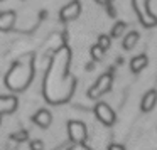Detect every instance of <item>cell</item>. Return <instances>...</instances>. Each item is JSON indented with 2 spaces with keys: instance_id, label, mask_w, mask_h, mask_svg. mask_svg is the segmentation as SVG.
<instances>
[{
  "instance_id": "4fadbf2b",
  "label": "cell",
  "mask_w": 157,
  "mask_h": 150,
  "mask_svg": "<svg viewBox=\"0 0 157 150\" xmlns=\"http://www.w3.org/2000/svg\"><path fill=\"white\" fill-rule=\"evenodd\" d=\"M90 54H91V59L93 61H101L103 56H105V49H101L98 44H95L91 47V51H90Z\"/></svg>"
},
{
  "instance_id": "e0dca14e",
  "label": "cell",
  "mask_w": 157,
  "mask_h": 150,
  "mask_svg": "<svg viewBox=\"0 0 157 150\" xmlns=\"http://www.w3.org/2000/svg\"><path fill=\"white\" fill-rule=\"evenodd\" d=\"M29 148L31 150H44V143H42V140H32L29 143Z\"/></svg>"
},
{
  "instance_id": "7402d4cb",
  "label": "cell",
  "mask_w": 157,
  "mask_h": 150,
  "mask_svg": "<svg viewBox=\"0 0 157 150\" xmlns=\"http://www.w3.org/2000/svg\"><path fill=\"white\" fill-rule=\"evenodd\" d=\"M0 125H2V116H0Z\"/></svg>"
},
{
  "instance_id": "44dd1931",
  "label": "cell",
  "mask_w": 157,
  "mask_h": 150,
  "mask_svg": "<svg viewBox=\"0 0 157 150\" xmlns=\"http://www.w3.org/2000/svg\"><path fill=\"white\" fill-rule=\"evenodd\" d=\"M86 69H88V71H91V69H93V62H90V64L86 66Z\"/></svg>"
},
{
  "instance_id": "9c48e42d",
  "label": "cell",
  "mask_w": 157,
  "mask_h": 150,
  "mask_svg": "<svg viewBox=\"0 0 157 150\" xmlns=\"http://www.w3.org/2000/svg\"><path fill=\"white\" fill-rule=\"evenodd\" d=\"M15 19H17V15H15L14 10L0 12V31L2 32L10 31V29L14 27V24H15Z\"/></svg>"
},
{
  "instance_id": "7a4b0ae2",
  "label": "cell",
  "mask_w": 157,
  "mask_h": 150,
  "mask_svg": "<svg viewBox=\"0 0 157 150\" xmlns=\"http://www.w3.org/2000/svg\"><path fill=\"white\" fill-rule=\"evenodd\" d=\"M132 5H133V10H135L139 21L142 22V25L154 27L157 24V17L150 12L149 0H132Z\"/></svg>"
},
{
  "instance_id": "5bb4252c",
  "label": "cell",
  "mask_w": 157,
  "mask_h": 150,
  "mask_svg": "<svg viewBox=\"0 0 157 150\" xmlns=\"http://www.w3.org/2000/svg\"><path fill=\"white\" fill-rule=\"evenodd\" d=\"M10 140H14V142L17 143H22L25 142V140H29V132L27 130H21V132H15L10 135Z\"/></svg>"
},
{
  "instance_id": "7c38bea8",
  "label": "cell",
  "mask_w": 157,
  "mask_h": 150,
  "mask_svg": "<svg viewBox=\"0 0 157 150\" xmlns=\"http://www.w3.org/2000/svg\"><path fill=\"white\" fill-rule=\"evenodd\" d=\"M139 32H135V31H132V32H128V34L123 37V41H122V47L125 49V51H130V49H133L135 47V44H137V41H139Z\"/></svg>"
},
{
  "instance_id": "6da1fadb",
  "label": "cell",
  "mask_w": 157,
  "mask_h": 150,
  "mask_svg": "<svg viewBox=\"0 0 157 150\" xmlns=\"http://www.w3.org/2000/svg\"><path fill=\"white\" fill-rule=\"evenodd\" d=\"M32 74H34V71H32L31 59L27 62V59L24 58L12 66V69L9 71L7 78H5V83H7V86L12 91H22V89H25L29 86Z\"/></svg>"
},
{
  "instance_id": "2e32d148",
  "label": "cell",
  "mask_w": 157,
  "mask_h": 150,
  "mask_svg": "<svg viewBox=\"0 0 157 150\" xmlns=\"http://www.w3.org/2000/svg\"><path fill=\"white\" fill-rule=\"evenodd\" d=\"M123 31H125V24H123V22H117V24L113 25L112 37H122Z\"/></svg>"
},
{
  "instance_id": "5b68a950",
  "label": "cell",
  "mask_w": 157,
  "mask_h": 150,
  "mask_svg": "<svg viewBox=\"0 0 157 150\" xmlns=\"http://www.w3.org/2000/svg\"><path fill=\"white\" fill-rule=\"evenodd\" d=\"M95 116L98 118V122H101L103 125H106V126H112L117 120L115 111L103 101H100L95 105Z\"/></svg>"
},
{
  "instance_id": "8992f818",
  "label": "cell",
  "mask_w": 157,
  "mask_h": 150,
  "mask_svg": "<svg viewBox=\"0 0 157 150\" xmlns=\"http://www.w3.org/2000/svg\"><path fill=\"white\" fill-rule=\"evenodd\" d=\"M59 14H61L59 17H61L63 22H71L75 19H78L79 14H81V4H79V0H71L68 5H64L61 9Z\"/></svg>"
},
{
  "instance_id": "3957f363",
  "label": "cell",
  "mask_w": 157,
  "mask_h": 150,
  "mask_svg": "<svg viewBox=\"0 0 157 150\" xmlns=\"http://www.w3.org/2000/svg\"><path fill=\"white\" fill-rule=\"evenodd\" d=\"M112 83H113V76L110 74V73H105V74H101L98 79H96V83L90 88L88 91V96L90 98H100V96H103L105 93H108L110 89H112Z\"/></svg>"
},
{
  "instance_id": "9a60e30c",
  "label": "cell",
  "mask_w": 157,
  "mask_h": 150,
  "mask_svg": "<svg viewBox=\"0 0 157 150\" xmlns=\"http://www.w3.org/2000/svg\"><path fill=\"white\" fill-rule=\"evenodd\" d=\"M96 44H98L101 49H105V51H106V49L110 47V44H112V37H110V36L101 34V36L98 37V42H96Z\"/></svg>"
},
{
  "instance_id": "ba28073f",
  "label": "cell",
  "mask_w": 157,
  "mask_h": 150,
  "mask_svg": "<svg viewBox=\"0 0 157 150\" xmlns=\"http://www.w3.org/2000/svg\"><path fill=\"white\" fill-rule=\"evenodd\" d=\"M155 105H157V91L155 89H150V91H147L144 95L142 101H140V110L144 113H149L155 108Z\"/></svg>"
},
{
  "instance_id": "277c9868",
  "label": "cell",
  "mask_w": 157,
  "mask_h": 150,
  "mask_svg": "<svg viewBox=\"0 0 157 150\" xmlns=\"http://www.w3.org/2000/svg\"><path fill=\"white\" fill-rule=\"evenodd\" d=\"M68 135L73 143H85L88 138L86 125L83 122H78V120H71L68 123Z\"/></svg>"
},
{
  "instance_id": "8fae6325",
  "label": "cell",
  "mask_w": 157,
  "mask_h": 150,
  "mask_svg": "<svg viewBox=\"0 0 157 150\" xmlns=\"http://www.w3.org/2000/svg\"><path fill=\"white\" fill-rule=\"evenodd\" d=\"M147 64H149V58L145 54H137L130 61V69H132V73H140L142 69L147 68Z\"/></svg>"
},
{
  "instance_id": "52a82bcc",
  "label": "cell",
  "mask_w": 157,
  "mask_h": 150,
  "mask_svg": "<svg viewBox=\"0 0 157 150\" xmlns=\"http://www.w3.org/2000/svg\"><path fill=\"white\" fill-rule=\"evenodd\" d=\"M17 96L15 95H2L0 96V116L10 115L17 110Z\"/></svg>"
},
{
  "instance_id": "ffe728a7",
  "label": "cell",
  "mask_w": 157,
  "mask_h": 150,
  "mask_svg": "<svg viewBox=\"0 0 157 150\" xmlns=\"http://www.w3.org/2000/svg\"><path fill=\"white\" fill-rule=\"evenodd\" d=\"M96 4H100V5H108L110 0H96Z\"/></svg>"
},
{
  "instance_id": "ac0fdd59",
  "label": "cell",
  "mask_w": 157,
  "mask_h": 150,
  "mask_svg": "<svg viewBox=\"0 0 157 150\" xmlns=\"http://www.w3.org/2000/svg\"><path fill=\"white\" fill-rule=\"evenodd\" d=\"M68 150H91L90 147H86L85 143H75L73 147H69Z\"/></svg>"
},
{
  "instance_id": "d6986e66",
  "label": "cell",
  "mask_w": 157,
  "mask_h": 150,
  "mask_svg": "<svg viewBox=\"0 0 157 150\" xmlns=\"http://www.w3.org/2000/svg\"><path fill=\"white\" fill-rule=\"evenodd\" d=\"M108 150H125V147L120 143H112V145H108Z\"/></svg>"
},
{
  "instance_id": "30bf717a",
  "label": "cell",
  "mask_w": 157,
  "mask_h": 150,
  "mask_svg": "<svg viewBox=\"0 0 157 150\" xmlns=\"http://www.w3.org/2000/svg\"><path fill=\"white\" fill-rule=\"evenodd\" d=\"M32 122H34L37 126H41V128H49V125L52 123V115H51L49 110L42 108V110H39V111L32 116Z\"/></svg>"
}]
</instances>
